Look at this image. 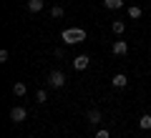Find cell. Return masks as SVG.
I'll list each match as a JSON object with an SVG mask.
<instances>
[{"mask_svg":"<svg viewBox=\"0 0 151 138\" xmlns=\"http://www.w3.org/2000/svg\"><path fill=\"white\" fill-rule=\"evenodd\" d=\"M60 40H63L65 45H78V43L86 40V30H83V28H65V30L60 33Z\"/></svg>","mask_w":151,"mask_h":138,"instance_id":"1","label":"cell"},{"mask_svg":"<svg viewBox=\"0 0 151 138\" xmlns=\"http://www.w3.org/2000/svg\"><path fill=\"white\" fill-rule=\"evenodd\" d=\"M48 85L50 88H63L65 85V73L63 70H53V73L48 75Z\"/></svg>","mask_w":151,"mask_h":138,"instance_id":"2","label":"cell"},{"mask_svg":"<svg viewBox=\"0 0 151 138\" xmlns=\"http://www.w3.org/2000/svg\"><path fill=\"white\" fill-rule=\"evenodd\" d=\"M70 65H73V70H86L88 65H91V58H88L86 53H81V55H76V58L70 60Z\"/></svg>","mask_w":151,"mask_h":138,"instance_id":"3","label":"cell"},{"mask_svg":"<svg viewBox=\"0 0 151 138\" xmlns=\"http://www.w3.org/2000/svg\"><path fill=\"white\" fill-rule=\"evenodd\" d=\"M28 118V111L23 106H15V108H10V121L13 123H23Z\"/></svg>","mask_w":151,"mask_h":138,"instance_id":"4","label":"cell"},{"mask_svg":"<svg viewBox=\"0 0 151 138\" xmlns=\"http://www.w3.org/2000/svg\"><path fill=\"white\" fill-rule=\"evenodd\" d=\"M113 55H119V58H124V55H129V43L126 40H116L113 43Z\"/></svg>","mask_w":151,"mask_h":138,"instance_id":"5","label":"cell"},{"mask_svg":"<svg viewBox=\"0 0 151 138\" xmlns=\"http://www.w3.org/2000/svg\"><path fill=\"white\" fill-rule=\"evenodd\" d=\"M86 118H88V123H91V126H98V123L103 121V116H101V111H98V108H91V111L86 113Z\"/></svg>","mask_w":151,"mask_h":138,"instance_id":"6","label":"cell"},{"mask_svg":"<svg viewBox=\"0 0 151 138\" xmlns=\"http://www.w3.org/2000/svg\"><path fill=\"white\" fill-rule=\"evenodd\" d=\"M111 85H113V88H126V85H129V78H126L124 73H116L111 78Z\"/></svg>","mask_w":151,"mask_h":138,"instance_id":"7","label":"cell"},{"mask_svg":"<svg viewBox=\"0 0 151 138\" xmlns=\"http://www.w3.org/2000/svg\"><path fill=\"white\" fill-rule=\"evenodd\" d=\"M25 93H28V85H25V83H20V80H15V83H13V96L23 98Z\"/></svg>","mask_w":151,"mask_h":138,"instance_id":"8","label":"cell"},{"mask_svg":"<svg viewBox=\"0 0 151 138\" xmlns=\"http://www.w3.org/2000/svg\"><path fill=\"white\" fill-rule=\"evenodd\" d=\"M43 5H45L43 0H28V3H25V8L30 13H40V10H43Z\"/></svg>","mask_w":151,"mask_h":138,"instance_id":"9","label":"cell"},{"mask_svg":"<svg viewBox=\"0 0 151 138\" xmlns=\"http://www.w3.org/2000/svg\"><path fill=\"white\" fill-rule=\"evenodd\" d=\"M111 30H113V35H124V33H126V23L124 20H113L111 23Z\"/></svg>","mask_w":151,"mask_h":138,"instance_id":"10","label":"cell"},{"mask_svg":"<svg viewBox=\"0 0 151 138\" xmlns=\"http://www.w3.org/2000/svg\"><path fill=\"white\" fill-rule=\"evenodd\" d=\"M103 8H108V10H119V8H124V0H103Z\"/></svg>","mask_w":151,"mask_h":138,"instance_id":"11","label":"cell"},{"mask_svg":"<svg viewBox=\"0 0 151 138\" xmlns=\"http://www.w3.org/2000/svg\"><path fill=\"white\" fill-rule=\"evenodd\" d=\"M63 15H65V10H63L60 5H53V8H50V18H53V20H60Z\"/></svg>","mask_w":151,"mask_h":138,"instance_id":"12","label":"cell"},{"mask_svg":"<svg viewBox=\"0 0 151 138\" xmlns=\"http://www.w3.org/2000/svg\"><path fill=\"white\" fill-rule=\"evenodd\" d=\"M141 15H144V10H141L139 5H131V8H129V18H131V20H139Z\"/></svg>","mask_w":151,"mask_h":138,"instance_id":"13","label":"cell"},{"mask_svg":"<svg viewBox=\"0 0 151 138\" xmlns=\"http://www.w3.org/2000/svg\"><path fill=\"white\" fill-rule=\"evenodd\" d=\"M139 126L144 128V131H149V128H151V113H144V116L139 118Z\"/></svg>","mask_w":151,"mask_h":138,"instance_id":"14","label":"cell"},{"mask_svg":"<svg viewBox=\"0 0 151 138\" xmlns=\"http://www.w3.org/2000/svg\"><path fill=\"white\" fill-rule=\"evenodd\" d=\"M48 101V93H45V90H38L35 93V103H45Z\"/></svg>","mask_w":151,"mask_h":138,"instance_id":"15","label":"cell"},{"mask_svg":"<svg viewBox=\"0 0 151 138\" xmlns=\"http://www.w3.org/2000/svg\"><path fill=\"white\" fill-rule=\"evenodd\" d=\"M8 58H10V53L8 50H0V63H8Z\"/></svg>","mask_w":151,"mask_h":138,"instance_id":"16","label":"cell"},{"mask_svg":"<svg viewBox=\"0 0 151 138\" xmlns=\"http://www.w3.org/2000/svg\"><path fill=\"white\" fill-rule=\"evenodd\" d=\"M96 138H111V133L108 131H96Z\"/></svg>","mask_w":151,"mask_h":138,"instance_id":"17","label":"cell"},{"mask_svg":"<svg viewBox=\"0 0 151 138\" xmlns=\"http://www.w3.org/2000/svg\"><path fill=\"white\" fill-rule=\"evenodd\" d=\"M53 55H55V58H63L65 50H63V48H55V50H53Z\"/></svg>","mask_w":151,"mask_h":138,"instance_id":"18","label":"cell"},{"mask_svg":"<svg viewBox=\"0 0 151 138\" xmlns=\"http://www.w3.org/2000/svg\"><path fill=\"white\" fill-rule=\"evenodd\" d=\"M146 138H149V136H146Z\"/></svg>","mask_w":151,"mask_h":138,"instance_id":"19","label":"cell"}]
</instances>
